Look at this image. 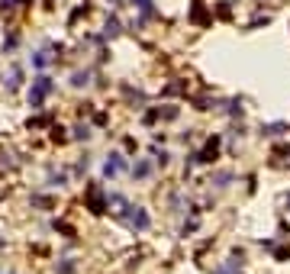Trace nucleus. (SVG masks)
<instances>
[{
  "label": "nucleus",
  "mask_w": 290,
  "mask_h": 274,
  "mask_svg": "<svg viewBox=\"0 0 290 274\" xmlns=\"http://www.w3.org/2000/svg\"><path fill=\"white\" fill-rule=\"evenodd\" d=\"M123 219L129 223V229H136V232H145L151 226V219H148V213H145L142 207H129V203H123V213H120Z\"/></svg>",
  "instance_id": "nucleus-1"
},
{
  "label": "nucleus",
  "mask_w": 290,
  "mask_h": 274,
  "mask_svg": "<svg viewBox=\"0 0 290 274\" xmlns=\"http://www.w3.org/2000/svg\"><path fill=\"white\" fill-rule=\"evenodd\" d=\"M52 78H48V74H39L36 81H32V91H29V104H32V110H39L42 107V100L48 97V94H52Z\"/></svg>",
  "instance_id": "nucleus-2"
},
{
  "label": "nucleus",
  "mask_w": 290,
  "mask_h": 274,
  "mask_svg": "<svg viewBox=\"0 0 290 274\" xmlns=\"http://www.w3.org/2000/svg\"><path fill=\"white\" fill-rule=\"evenodd\" d=\"M219 142H223L219 136H210L206 145L200 148V152H193V155H197V164H213V161H216L219 158Z\"/></svg>",
  "instance_id": "nucleus-3"
},
{
  "label": "nucleus",
  "mask_w": 290,
  "mask_h": 274,
  "mask_svg": "<svg viewBox=\"0 0 290 274\" xmlns=\"http://www.w3.org/2000/svg\"><path fill=\"white\" fill-rule=\"evenodd\" d=\"M126 168H129V164H126V158H123L120 152H110V158L103 161V174H107V177H116V174H123Z\"/></svg>",
  "instance_id": "nucleus-4"
},
{
  "label": "nucleus",
  "mask_w": 290,
  "mask_h": 274,
  "mask_svg": "<svg viewBox=\"0 0 290 274\" xmlns=\"http://www.w3.org/2000/svg\"><path fill=\"white\" fill-rule=\"evenodd\" d=\"M133 6L139 10V26L155 19V0H133Z\"/></svg>",
  "instance_id": "nucleus-5"
},
{
  "label": "nucleus",
  "mask_w": 290,
  "mask_h": 274,
  "mask_svg": "<svg viewBox=\"0 0 290 274\" xmlns=\"http://www.w3.org/2000/svg\"><path fill=\"white\" fill-rule=\"evenodd\" d=\"M148 174H151V161L139 158V161L133 164V177H136V181H145V177H148Z\"/></svg>",
  "instance_id": "nucleus-6"
},
{
  "label": "nucleus",
  "mask_w": 290,
  "mask_h": 274,
  "mask_svg": "<svg viewBox=\"0 0 290 274\" xmlns=\"http://www.w3.org/2000/svg\"><path fill=\"white\" fill-rule=\"evenodd\" d=\"M287 133V123H268L261 126V136H284Z\"/></svg>",
  "instance_id": "nucleus-7"
},
{
  "label": "nucleus",
  "mask_w": 290,
  "mask_h": 274,
  "mask_svg": "<svg viewBox=\"0 0 290 274\" xmlns=\"http://www.w3.org/2000/svg\"><path fill=\"white\" fill-rule=\"evenodd\" d=\"M91 84V71H74L71 74V87H87Z\"/></svg>",
  "instance_id": "nucleus-8"
},
{
  "label": "nucleus",
  "mask_w": 290,
  "mask_h": 274,
  "mask_svg": "<svg viewBox=\"0 0 290 274\" xmlns=\"http://www.w3.org/2000/svg\"><path fill=\"white\" fill-rule=\"evenodd\" d=\"M6 87H10V91H19V87H23V68H13V74H10V81H6Z\"/></svg>",
  "instance_id": "nucleus-9"
},
{
  "label": "nucleus",
  "mask_w": 290,
  "mask_h": 274,
  "mask_svg": "<svg viewBox=\"0 0 290 274\" xmlns=\"http://www.w3.org/2000/svg\"><path fill=\"white\" fill-rule=\"evenodd\" d=\"M48 65H52L48 52H36V55H32V68H39V71H42V68H48Z\"/></svg>",
  "instance_id": "nucleus-10"
},
{
  "label": "nucleus",
  "mask_w": 290,
  "mask_h": 274,
  "mask_svg": "<svg viewBox=\"0 0 290 274\" xmlns=\"http://www.w3.org/2000/svg\"><path fill=\"white\" fill-rule=\"evenodd\" d=\"M226 113H229L232 120H236V116L242 120V113H245V110H242V100H239V97H236V100H229V104H226Z\"/></svg>",
  "instance_id": "nucleus-11"
},
{
  "label": "nucleus",
  "mask_w": 290,
  "mask_h": 274,
  "mask_svg": "<svg viewBox=\"0 0 290 274\" xmlns=\"http://www.w3.org/2000/svg\"><path fill=\"white\" fill-rule=\"evenodd\" d=\"M120 32H123V29H120V19H116V16H110V19H107V36L113 39V36H120Z\"/></svg>",
  "instance_id": "nucleus-12"
},
{
  "label": "nucleus",
  "mask_w": 290,
  "mask_h": 274,
  "mask_svg": "<svg viewBox=\"0 0 290 274\" xmlns=\"http://www.w3.org/2000/svg\"><path fill=\"white\" fill-rule=\"evenodd\" d=\"M181 91H187V84H184V81H174V84L164 87V97H171V94H181Z\"/></svg>",
  "instance_id": "nucleus-13"
},
{
  "label": "nucleus",
  "mask_w": 290,
  "mask_h": 274,
  "mask_svg": "<svg viewBox=\"0 0 290 274\" xmlns=\"http://www.w3.org/2000/svg\"><path fill=\"white\" fill-rule=\"evenodd\" d=\"M65 181H68L65 171H58V174H48V184H52V187H65Z\"/></svg>",
  "instance_id": "nucleus-14"
},
{
  "label": "nucleus",
  "mask_w": 290,
  "mask_h": 274,
  "mask_svg": "<svg viewBox=\"0 0 290 274\" xmlns=\"http://www.w3.org/2000/svg\"><path fill=\"white\" fill-rule=\"evenodd\" d=\"M190 16H193V23H206V10L200 3H193V13H190Z\"/></svg>",
  "instance_id": "nucleus-15"
},
{
  "label": "nucleus",
  "mask_w": 290,
  "mask_h": 274,
  "mask_svg": "<svg viewBox=\"0 0 290 274\" xmlns=\"http://www.w3.org/2000/svg\"><path fill=\"white\" fill-rule=\"evenodd\" d=\"M229 181H232V174H229V171H219V174L213 177V184H216V187H226Z\"/></svg>",
  "instance_id": "nucleus-16"
},
{
  "label": "nucleus",
  "mask_w": 290,
  "mask_h": 274,
  "mask_svg": "<svg viewBox=\"0 0 290 274\" xmlns=\"http://www.w3.org/2000/svg\"><path fill=\"white\" fill-rule=\"evenodd\" d=\"M274 258H278V262H287V258H290V249H287V245H281V249L274 245Z\"/></svg>",
  "instance_id": "nucleus-17"
},
{
  "label": "nucleus",
  "mask_w": 290,
  "mask_h": 274,
  "mask_svg": "<svg viewBox=\"0 0 290 274\" xmlns=\"http://www.w3.org/2000/svg\"><path fill=\"white\" fill-rule=\"evenodd\" d=\"M74 139H91V126H74Z\"/></svg>",
  "instance_id": "nucleus-18"
},
{
  "label": "nucleus",
  "mask_w": 290,
  "mask_h": 274,
  "mask_svg": "<svg viewBox=\"0 0 290 274\" xmlns=\"http://www.w3.org/2000/svg\"><path fill=\"white\" fill-rule=\"evenodd\" d=\"M58 274H74V262H71V258H65V262L58 265Z\"/></svg>",
  "instance_id": "nucleus-19"
},
{
  "label": "nucleus",
  "mask_w": 290,
  "mask_h": 274,
  "mask_svg": "<svg viewBox=\"0 0 290 274\" xmlns=\"http://www.w3.org/2000/svg\"><path fill=\"white\" fill-rule=\"evenodd\" d=\"M158 113H161V120H177V107H164Z\"/></svg>",
  "instance_id": "nucleus-20"
},
{
  "label": "nucleus",
  "mask_w": 290,
  "mask_h": 274,
  "mask_svg": "<svg viewBox=\"0 0 290 274\" xmlns=\"http://www.w3.org/2000/svg\"><path fill=\"white\" fill-rule=\"evenodd\" d=\"M155 161H158V164H161V168H164V164H168V161H171V155H168V152H164V148H161V152H158V148H155Z\"/></svg>",
  "instance_id": "nucleus-21"
},
{
  "label": "nucleus",
  "mask_w": 290,
  "mask_h": 274,
  "mask_svg": "<svg viewBox=\"0 0 290 274\" xmlns=\"http://www.w3.org/2000/svg\"><path fill=\"white\" fill-rule=\"evenodd\" d=\"M10 6H16V0H0V10H10Z\"/></svg>",
  "instance_id": "nucleus-22"
},
{
  "label": "nucleus",
  "mask_w": 290,
  "mask_h": 274,
  "mask_svg": "<svg viewBox=\"0 0 290 274\" xmlns=\"http://www.w3.org/2000/svg\"><path fill=\"white\" fill-rule=\"evenodd\" d=\"M287 207H290V194H287Z\"/></svg>",
  "instance_id": "nucleus-23"
},
{
  "label": "nucleus",
  "mask_w": 290,
  "mask_h": 274,
  "mask_svg": "<svg viewBox=\"0 0 290 274\" xmlns=\"http://www.w3.org/2000/svg\"><path fill=\"white\" fill-rule=\"evenodd\" d=\"M6 274H16V271H6Z\"/></svg>",
  "instance_id": "nucleus-24"
},
{
  "label": "nucleus",
  "mask_w": 290,
  "mask_h": 274,
  "mask_svg": "<svg viewBox=\"0 0 290 274\" xmlns=\"http://www.w3.org/2000/svg\"><path fill=\"white\" fill-rule=\"evenodd\" d=\"M0 274H3V271H0Z\"/></svg>",
  "instance_id": "nucleus-25"
}]
</instances>
